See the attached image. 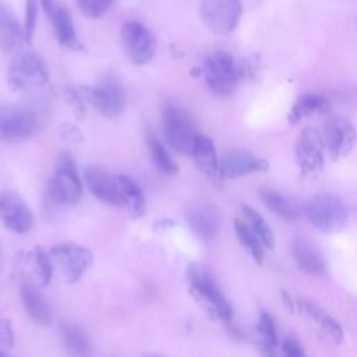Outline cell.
Here are the masks:
<instances>
[{"label":"cell","mask_w":357,"mask_h":357,"mask_svg":"<svg viewBox=\"0 0 357 357\" xmlns=\"http://www.w3.org/2000/svg\"><path fill=\"white\" fill-rule=\"evenodd\" d=\"M259 197H261L262 202L271 211H273V213H276L278 216H280L286 220H294L298 216L297 205L293 201H290L289 198H286L283 194H280L275 190L266 188L259 192Z\"/></svg>","instance_id":"cell-26"},{"label":"cell","mask_w":357,"mask_h":357,"mask_svg":"<svg viewBox=\"0 0 357 357\" xmlns=\"http://www.w3.org/2000/svg\"><path fill=\"white\" fill-rule=\"evenodd\" d=\"M119 180L124 198V206L131 218H141L145 212V197L141 187L127 176H119Z\"/></svg>","instance_id":"cell-25"},{"label":"cell","mask_w":357,"mask_h":357,"mask_svg":"<svg viewBox=\"0 0 357 357\" xmlns=\"http://www.w3.org/2000/svg\"><path fill=\"white\" fill-rule=\"evenodd\" d=\"M234 230L237 234V238L240 240V243L248 248V251L251 252L252 258L261 264L262 258H264V244L259 240V237L257 236V233L254 231V229L250 226V223L247 220L234 219Z\"/></svg>","instance_id":"cell-28"},{"label":"cell","mask_w":357,"mask_h":357,"mask_svg":"<svg viewBox=\"0 0 357 357\" xmlns=\"http://www.w3.org/2000/svg\"><path fill=\"white\" fill-rule=\"evenodd\" d=\"M188 279L191 284V291L194 296L213 314L216 318L222 321H229L231 318V305L222 294L213 279L199 269L198 266L192 265L188 269Z\"/></svg>","instance_id":"cell-6"},{"label":"cell","mask_w":357,"mask_h":357,"mask_svg":"<svg viewBox=\"0 0 357 357\" xmlns=\"http://www.w3.org/2000/svg\"><path fill=\"white\" fill-rule=\"evenodd\" d=\"M257 331L261 335L262 346L266 349L268 353L278 346V331L272 317L268 312H261L257 324Z\"/></svg>","instance_id":"cell-31"},{"label":"cell","mask_w":357,"mask_h":357,"mask_svg":"<svg viewBox=\"0 0 357 357\" xmlns=\"http://www.w3.org/2000/svg\"><path fill=\"white\" fill-rule=\"evenodd\" d=\"M61 343L64 350L71 356H89L92 342L89 336L77 325L67 324L61 328Z\"/></svg>","instance_id":"cell-24"},{"label":"cell","mask_w":357,"mask_h":357,"mask_svg":"<svg viewBox=\"0 0 357 357\" xmlns=\"http://www.w3.org/2000/svg\"><path fill=\"white\" fill-rule=\"evenodd\" d=\"M40 4L43 7L45 13L49 15L52 13V10L54 8V6H56V0H40Z\"/></svg>","instance_id":"cell-37"},{"label":"cell","mask_w":357,"mask_h":357,"mask_svg":"<svg viewBox=\"0 0 357 357\" xmlns=\"http://www.w3.org/2000/svg\"><path fill=\"white\" fill-rule=\"evenodd\" d=\"M282 350H283V353H284L286 356H289V357H300V356L304 354V351H303L300 343H298L297 340H294V339H290V337L283 342Z\"/></svg>","instance_id":"cell-36"},{"label":"cell","mask_w":357,"mask_h":357,"mask_svg":"<svg viewBox=\"0 0 357 357\" xmlns=\"http://www.w3.org/2000/svg\"><path fill=\"white\" fill-rule=\"evenodd\" d=\"M243 211H244V215H245V220L254 229V231L257 233V236L262 241L264 247L272 248L273 244H275V238H273V233H272L271 227L268 226V223L265 222V219L248 205H244Z\"/></svg>","instance_id":"cell-30"},{"label":"cell","mask_w":357,"mask_h":357,"mask_svg":"<svg viewBox=\"0 0 357 357\" xmlns=\"http://www.w3.org/2000/svg\"><path fill=\"white\" fill-rule=\"evenodd\" d=\"M163 134L167 144L181 155L192 153L197 137L194 121L190 114L173 102H167L162 110Z\"/></svg>","instance_id":"cell-1"},{"label":"cell","mask_w":357,"mask_h":357,"mask_svg":"<svg viewBox=\"0 0 357 357\" xmlns=\"http://www.w3.org/2000/svg\"><path fill=\"white\" fill-rule=\"evenodd\" d=\"M36 0H25V21H24V35L25 40L31 42L33 29H35V21H36Z\"/></svg>","instance_id":"cell-34"},{"label":"cell","mask_w":357,"mask_h":357,"mask_svg":"<svg viewBox=\"0 0 357 357\" xmlns=\"http://www.w3.org/2000/svg\"><path fill=\"white\" fill-rule=\"evenodd\" d=\"M40 128V116L26 105L0 106V139L20 144L32 138Z\"/></svg>","instance_id":"cell-2"},{"label":"cell","mask_w":357,"mask_h":357,"mask_svg":"<svg viewBox=\"0 0 357 357\" xmlns=\"http://www.w3.org/2000/svg\"><path fill=\"white\" fill-rule=\"evenodd\" d=\"M199 13L205 26L216 35H227L238 24L241 0H201Z\"/></svg>","instance_id":"cell-7"},{"label":"cell","mask_w":357,"mask_h":357,"mask_svg":"<svg viewBox=\"0 0 357 357\" xmlns=\"http://www.w3.org/2000/svg\"><path fill=\"white\" fill-rule=\"evenodd\" d=\"M0 220L11 231L24 234L31 230L33 216L24 199L14 191L0 192Z\"/></svg>","instance_id":"cell-15"},{"label":"cell","mask_w":357,"mask_h":357,"mask_svg":"<svg viewBox=\"0 0 357 357\" xmlns=\"http://www.w3.org/2000/svg\"><path fill=\"white\" fill-rule=\"evenodd\" d=\"M357 134L350 121L340 116H331L325 121L324 142L332 159L337 160L350 153Z\"/></svg>","instance_id":"cell-13"},{"label":"cell","mask_w":357,"mask_h":357,"mask_svg":"<svg viewBox=\"0 0 357 357\" xmlns=\"http://www.w3.org/2000/svg\"><path fill=\"white\" fill-rule=\"evenodd\" d=\"M0 259H1V250H0Z\"/></svg>","instance_id":"cell-38"},{"label":"cell","mask_w":357,"mask_h":357,"mask_svg":"<svg viewBox=\"0 0 357 357\" xmlns=\"http://www.w3.org/2000/svg\"><path fill=\"white\" fill-rule=\"evenodd\" d=\"M198 169L209 177H216L219 174V159L215 151L213 141L209 137L198 135L192 153H191Z\"/></svg>","instance_id":"cell-23"},{"label":"cell","mask_w":357,"mask_h":357,"mask_svg":"<svg viewBox=\"0 0 357 357\" xmlns=\"http://www.w3.org/2000/svg\"><path fill=\"white\" fill-rule=\"evenodd\" d=\"M52 192L57 201L68 205L78 202L82 195V183L68 153H63L59 158L52 181Z\"/></svg>","instance_id":"cell-11"},{"label":"cell","mask_w":357,"mask_h":357,"mask_svg":"<svg viewBox=\"0 0 357 357\" xmlns=\"http://www.w3.org/2000/svg\"><path fill=\"white\" fill-rule=\"evenodd\" d=\"M84 180L92 195L102 202L109 205H124L119 176L98 166H88L84 172Z\"/></svg>","instance_id":"cell-14"},{"label":"cell","mask_w":357,"mask_h":357,"mask_svg":"<svg viewBox=\"0 0 357 357\" xmlns=\"http://www.w3.org/2000/svg\"><path fill=\"white\" fill-rule=\"evenodd\" d=\"M297 305H298L300 311L307 318H310L335 343H340L343 340L342 326L326 311H324L321 307H318L317 304L307 301V300H298Z\"/></svg>","instance_id":"cell-21"},{"label":"cell","mask_w":357,"mask_h":357,"mask_svg":"<svg viewBox=\"0 0 357 357\" xmlns=\"http://www.w3.org/2000/svg\"><path fill=\"white\" fill-rule=\"evenodd\" d=\"M13 347V329L10 321H0V356L6 354L7 349Z\"/></svg>","instance_id":"cell-35"},{"label":"cell","mask_w":357,"mask_h":357,"mask_svg":"<svg viewBox=\"0 0 357 357\" xmlns=\"http://www.w3.org/2000/svg\"><path fill=\"white\" fill-rule=\"evenodd\" d=\"M33 261L38 269V275L40 276L42 284H47L52 279L53 268H52V257L50 254L45 252V250L36 247L33 251Z\"/></svg>","instance_id":"cell-32"},{"label":"cell","mask_w":357,"mask_h":357,"mask_svg":"<svg viewBox=\"0 0 357 357\" xmlns=\"http://www.w3.org/2000/svg\"><path fill=\"white\" fill-rule=\"evenodd\" d=\"M22 39H25L24 28H21L11 8L0 1V50L3 53H14Z\"/></svg>","instance_id":"cell-19"},{"label":"cell","mask_w":357,"mask_h":357,"mask_svg":"<svg viewBox=\"0 0 357 357\" xmlns=\"http://www.w3.org/2000/svg\"><path fill=\"white\" fill-rule=\"evenodd\" d=\"M185 218L192 233L202 240L213 238L219 230V213L208 202L192 204L187 209Z\"/></svg>","instance_id":"cell-17"},{"label":"cell","mask_w":357,"mask_h":357,"mask_svg":"<svg viewBox=\"0 0 357 357\" xmlns=\"http://www.w3.org/2000/svg\"><path fill=\"white\" fill-rule=\"evenodd\" d=\"M114 0H77L79 11L89 18L102 17L113 4Z\"/></svg>","instance_id":"cell-33"},{"label":"cell","mask_w":357,"mask_h":357,"mask_svg":"<svg viewBox=\"0 0 357 357\" xmlns=\"http://www.w3.org/2000/svg\"><path fill=\"white\" fill-rule=\"evenodd\" d=\"M328 107L326 105V100L319 96V95H315V93H308V95H304L301 98H298L293 107L290 109V113H289V121L291 124H296L298 123L301 119H304L305 116H310L315 112H322Z\"/></svg>","instance_id":"cell-27"},{"label":"cell","mask_w":357,"mask_h":357,"mask_svg":"<svg viewBox=\"0 0 357 357\" xmlns=\"http://www.w3.org/2000/svg\"><path fill=\"white\" fill-rule=\"evenodd\" d=\"M269 163L244 151H230L219 160V174L225 178H238L255 172H266Z\"/></svg>","instance_id":"cell-16"},{"label":"cell","mask_w":357,"mask_h":357,"mask_svg":"<svg viewBox=\"0 0 357 357\" xmlns=\"http://www.w3.org/2000/svg\"><path fill=\"white\" fill-rule=\"evenodd\" d=\"M21 300L26 314L36 325L47 326L52 322L50 307L42 293L38 291L35 287L24 284L21 287Z\"/></svg>","instance_id":"cell-22"},{"label":"cell","mask_w":357,"mask_h":357,"mask_svg":"<svg viewBox=\"0 0 357 357\" xmlns=\"http://www.w3.org/2000/svg\"><path fill=\"white\" fill-rule=\"evenodd\" d=\"M308 220L321 231L336 233L346 226L347 211L343 201L332 192H319L305 204Z\"/></svg>","instance_id":"cell-3"},{"label":"cell","mask_w":357,"mask_h":357,"mask_svg":"<svg viewBox=\"0 0 357 357\" xmlns=\"http://www.w3.org/2000/svg\"><path fill=\"white\" fill-rule=\"evenodd\" d=\"M146 145L151 153V158L155 163V166L166 173V174H176L177 173V165L176 162L172 159L170 153L167 152V149L163 146V144L151 132L146 135Z\"/></svg>","instance_id":"cell-29"},{"label":"cell","mask_w":357,"mask_h":357,"mask_svg":"<svg viewBox=\"0 0 357 357\" xmlns=\"http://www.w3.org/2000/svg\"><path fill=\"white\" fill-rule=\"evenodd\" d=\"M324 138L321 134L311 128L305 127L296 144V160L304 176L317 177L325 165L324 158Z\"/></svg>","instance_id":"cell-10"},{"label":"cell","mask_w":357,"mask_h":357,"mask_svg":"<svg viewBox=\"0 0 357 357\" xmlns=\"http://www.w3.org/2000/svg\"><path fill=\"white\" fill-rule=\"evenodd\" d=\"M121 45L127 57L137 66L151 61L156 52L153 33L137 21H128L121 26Z\"/></svg>","instance_id":"cell-9"},{"label":"cell","mask_w":357,"mask_h":357,"mask_svg":"<svg viewBox=\"0 0 357 357\" xmlns=\"http://www.w3.org/2000/svg\"><path fill=\"white\" fill-rule=\"evenodd\" d=\"M47 79V67L35 52L25 50L15 54L8 68V85L13 91L40 88Z\"/></svg>","instance_id":"cell-4"},{"label":"cell","mask_w":357,"mask_h":357,"mask_svg":"<svg viewBox=\"0 0 357 357\" xmlns=\"http://www.w3.org/2000/svg\"><path fill=\"white\" fill-rule=\"evenodd\" d=\"M49 17L57 42L67 49L82 50V43L78 40L74 22L67 7H64L63 4H56Z\"/></svg>","instance_id":"cell-18"},{"label":"cell","mask_w":357,"mask_h":357,"mask_svg":"<svg viewBox=\"0 0 357 357\" xmlns=\"http://www.w3.org/2000/svg\"><path fill=\"white\" fill-rule=\"evenodd\" d=\"M86 99L92 107L106 119H116L126 109L124 89L113 77H106L93 86L88 88Z\"/></svg>","instance_id":"cell-8"},{"label":"cell","mask_w":357,"mask_h":357,"mask_svg":"<svg viewBox=\"0 0 357 357\" xmlns=\"http://www.w3.org/2000/svg\"><path fill=\"white\" fill-rule=\"evenodd\" d=\"M293 257L296 264L301 271H304L308 275H322L326 269V264L324 259V255L321 251L308 240L305 238H297L293 243L291 248Z\"/></svg>","instance_id":"cell-20"},{"label":"cell","mask_w":357,"mask_h":357,"mask_svg":"<svg viewBox=\"0 0 357 357\" xmlns=\"http://www.w3.org/2000/svg\"><path fill=\"white\" fill-rule=\"evenodd\" d=\"M50 257L61 265L63 275L68 283L78 282L92 265V252L75 244H59L50 250Z\"/></svg>","instance_id":"cell-12"},{"label":"cell","mask_w":357,"mask_h":357,"mask_svg":"<svg viewBox=\"0 0 357 357\" xmlns=\"http://www.w3.org/2000/svg\"><path fill=\"white\" fill-rule=\"evenodd\" d=\"M202 73L208 86L216 95L230 93L240 78V68L233 56L223 50H218L208 56Z\"/></svg>","instance_id":"cell-5"}]
</instances>
